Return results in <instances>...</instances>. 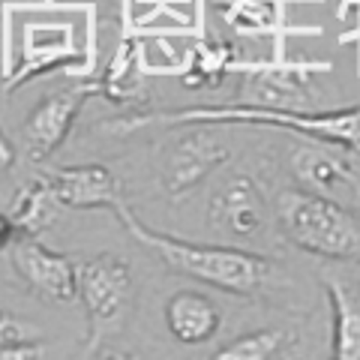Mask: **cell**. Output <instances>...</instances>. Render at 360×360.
<instances>
[{"instance_id":"15","label":"cell","mask_w":360,"mask_h":360,"mask_svg":"<svg viewBox=\"0 0 360 360\" xmlns=\"http://www.w3.org/2000/svg\"><path fill=\"white\" fill-rule=\"evenodd\" d=\"M33 37L37 39L27 42L21 70L6 78V84H4L6 94H13L15 87H21L27 82V78L42 75L45 70H51L54 63H60V58H70L72 54V37H70V30L60 27V25H37Z\"/></svg>"},{"instance_id":"16","label":"cell","mask_w":360,"mask_h":360,"mask_svg":"<svg viewBox=\"0 0 360 360\" xmlns=\"http://www.w3.org/2000/svg\"><path fill=\"white\" fill-rule=\"evenodd\" d=\"M231 66H234V45L225 39H205L189 51L180 78H184L186 87H219Z\"/></svg>"},{"instance_id":"9","label":"cell","mask_w":360,"mask_h":360,"mask_svg":"<svg viewBox=\"0 0 360 360\" xmlns=\"http://www.w3.org/2000/svg\"><path fill=\"white\" fill-rule=\"evenodd\" d=\"M330 70V63L274 60L255 63L250 75V103L270 108H307L312 103L309 72Z\"/></svg>"},{"instance_id":"18","label":"cell","mask_w":360,"mask_h":360,"mask_svg":"<svg viewBox=\"0 0 360 360\" xmlns=\"http://www.w3.org/2000/svg\"><path fill=\"white\" fill-rule=\"evenodd\" d=\"M99 90L117 105L132 103L135 90H139V49L129 39L117 49L115 60L105 70V78L99 82Z\"/></svg>"},{"instance_id":"7","label":"cell","mask_w":360,"mask_h":360,"mask_svg":"<svg viewBox=\"0 0 360 360\" xmlns=\"http://www.w3.org/2000/svg\"><path fill=\"white\" fill-rule=\"evenodd\" d=\"M94 94H99V84H75L49 94L27 115V120L21 123V141H25V153L30 162H42L60 148L70 135L72 123L78 117V111Z\"/></svg>"},{"instance_id":"13","label":"cell","mask_w":360,"mask_h":360,"mask_svg":"<svg viewBox=\"0 0 360 360\" xmlns=\"http://www.w3.org/2000/svg\"><path fill=\"white\" fill-rule=\"evenodd\" d=\"M60 207H63V201L58 198L49 174H45L37 180H27V184L15 193L9 219H13L18 234H33V238H37L39 231H45L54 219H58Z\"/></svg>"},{"instance_id":"10","label":"cell","mask_w":360,"mask_h":360,"mask_svg":"<svg viewBox=\"0 0 360 360\" xmlns=\"http://www.w3.org/2000/svg\"><path fill=\"white\" fill-rule=\"evenodd\" d=\"M54 193L63 201V207L72 210H94V207H111L120 205V184L117 177L99 162L84 165H66L49 174Z\"/></svg>"},{"instance_id":"3","label":"cell","mask_w":360,"mask_h":360,"mask_svg":"<svg viewBox=\"0 0 360 360\" xmlns=\"http://www.w3.org/2000/svg\"><path fill=\"white\" fill-rule=\"evenodd\" d=\"M150 123H258V127H279L303 132L315 141L340 144L360 150V105L340 111H319L307 115V108H270V105H198L172 115H148L129 120L127 127H150Z\"/></svg>"},{"instance_id":"22","label":"cell","mask_w":360,"mask_h":360,"mask_svg":"<svg viewBox=\"0 0 360 360\" xmlns=\"http://www.w3.org/2000/svg\"><path fill=\"white\" fill-rule=\"evenodd\" d=\"M352 207L360 213V177L354 180V186H352Z\"/></svg>"},{"instance_id":"14","label":"cell","mask_w":360,"mask_h":360,"mask_svg":"<svg viewBox=\"0 0 360 360\" xmlns=\"http://www.w3.org/2000/svg\"><path fill=\"white\" fill-rule=\"evenodd\" d=\"M324 291L330 297L333 309V340H330V357L333 360H360V303L352 295V288L342 285L340 279L324 276Z\"/></svg>"},{"instance_id":"19","label":"cell","mask_w":360,"mask_h":360,"mask_svg":"<svg viewBox=\"0 0 360 360\" xmlns=\"http://www.w3.org/2000/svg\"><path fill=\"white\" fill-rule=\"evenodd\" d=\"M222 18L229 21L231 30L246 33V37H258L276 27L270 0H229V6L222 9Z\"/></svg>"},{"instance_id":"8","label":"cell","mask_w":360,"mask_h":360,"mask_svg":"<svg viewBox=\"0 0 360 360\" xmlns=\"http://www.w3.org/2000/svg\"><path fill=\"white\" fill-rule=\"evenodd\" d=\"M231 150L219 139H213L205 129H193L180 135L162 153L160 180L168 195H184L193 186H198L205 177H210L222 162H229Z\"/></svg>"},{"instance_id":"17","label":"cell","mask_w":360,"mask_h":360,"mask_svg":"<svg viewBox=\"0 0 360 360\" xmlns=\"http://www.w3.org/2000/svg\"><path fill=\"white\" fill-rule=\"evenodd\" d=\"M291 345V336L283 328H262L252 333L238 336L234 342L219 348L217 360H274Z\"/></svg>"},{"instance_id":"4","label":"cell","mask_w":360,"mask_h":360,"mask_svg":"<svg viewBox=\"0 0 360 360\" xmlns=\"http://www.w3.org/2000/svg\"><path fill=\"white\" fill-rule=\"evenodd\" d=\"M135 283L132 267L117 252H96L78 264V297H82L90 321L87 352H96L108 333L120 328L132 307Z\"/></svg>"},{"instance_id":"20","label":"cell","mask_w":360,"mask_h":360,"mask_svg":"<svg viewBox=\"0 0 360 360\" xmlns=\"http://www.w3.org/2000/svg\"><path fill=\"white\" fill-rule=\"evenodd\" d=\"M25 342H33L27 321L15 319V315L6 312V309H0V352H4V348H13V345H25Z\"/></svg>"},{"instance_id":"21","label":"cell","mask_w":360,"mask_h":360,"mask_svg":"<svg viewBox=\"0 0 360 360\" xmlns=\"http://www.w3.org/2000/svg\"><path fill=\"white\" fill-rule=\"evenodd\" d=\"M13 165H15V144L4 129H0V172H9Z\"/></svg>"},{"instance_id":"12","label":"cell","mask_w":360,"mask_h":360,"mask_svg":"<svg viewBox=\"0 0 360 360\" xmlns=\"http://www.w3.org/2000/svg\"><path fill=\"white\" fill-rule=\"evenodd\" d=\"M291 174L303 189H312V193L321 195H330L336 189L352 193L357 180L342 156L330 153L321 144H300V148L291 150Z\"/></svg>"},{"instance_id":"6","label":"cell","mask_w":360,"mask_h":360,"mask_svg":"<svg viewBox=\"0 0 360 360\" xmlns=\"http://www.w3.org/2000/svg\"><path fill=\"white\" fill-rule=\"evenodd\" d=\"M15 274L33 295L49 303H72L78 297V267L66 255L49 250L33 234H21L9 243Z\"/></svg>"},{"instance_id":"11","label":"cell","mask_w":360,"mask_h":360,"mask_svg":"<svg viewBox=\"0 0 360 360\" xmlns=\"http://www.w3.org/2000/svg\"><path fill=\"white\" fill-rule=\"evenodd\" d=\"M165 324L180 345H205L222 328V309L201 291H177L165 303Z\"/></svg>"},{"instance_id":"5","label":"cell","mask_w":360,"mask_h":360,"mask_svg":"<svg viewBox=\"0 0 360 360\" xmlns=\"http://www.w3.org/2000/svg\"><path fill=\"white\" fill-rule=\"evenodd\" d=\"M207 222L238 243H258L276 225L274 205L250 174H234L210 195Z\"/></svg>"},{"instance_id":"2","label":"cell","mask_w":360,"mask_h":360,"mask_svg":"<svg viewBox=\"0 0 360 360\" xmlns=\"http://www.w3.org/2000/svg\"><path fill=\"white\" fill-rule=\"evenodd\" d=\"M274 217L279 234L300 252L333 262H360V213L354 207L312 189L288 186L274 198Z\"/></svg>"},{"instance_id":"1","label":"cell","mask_w":360,"mask_h":360,"mask_svg":"<svg viewBox=\"0 0 360 360\" xmlns=\"http://www.w3.org/2000/svg\"><path fill=\"white\" fill-rule=\"evenodd\" d=\"M115 210L120 222L127 225V231L141 246H148L162 264L177 270V274L198 279V283L229 291L234 297L262 295L274 283V276H279L276 264L258 252L240 250V246H207V243H193V240H177L172 234L153 231L150 225H144L139 219V213L127 207L123 201Z\"/></svg>"}]
</instances>
